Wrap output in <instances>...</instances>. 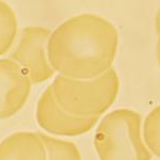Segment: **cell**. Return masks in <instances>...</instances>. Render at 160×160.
Segmentation results:
<instances>
[{
    "label": "cell",
    "mask_w": 160,
    "mask_h": 160,
    "mask_svg": "<svg viewBox=\"0 0 160 160\" xmlns=\"http://www.w3.org/2000/svg\"><path fill=\"white\" fill-rule=\"evenodd\" d=\"M118 47V32L95 14L69 18L51 32L48 60L55 72L74 79H92L111 68Z\"/></svg>",
    "instance_id": "6da1fadb"
},
{
    "label": "cell",
    "mask_w": 160,
    "mask_h": 160,
    "mask_svg": "<svg viewBox=\"0 0 160 160\" xmlns=\"http://www.w3.org/2000/svg\"><path fill=\"white\" fill-rule=\"evenodd\" d=\"M50 87L57 104L66 113L78 118H100L117 99L120 78L113 68L92 79L58 75Z\"/></svg>",
    "instance_id": "7a4b0ae2"
},
{
    "label": "cell",
    "mask_w": 160,
    "mask_h": 160,
    "mask_svg": "<svg viewBox=\"0 0 160 160\" xmlns=\"http://www.w3.org/2000/svg\"><path fill=\"white\" fill-rule=\"evenodd\" d=\"M142 118L129 109H118L102 118L94 137L100 160H152L141 135Z\"/></svg>",
    "instance_id": "3957f363"
},
{
    "label": "cell",
    "mask_w": 160,
    "mask_h": 160,
    "mask_svg": "<svg viewBox=\"0 0 160 160\" xmlns=\"http://www.w3.org/2000/svg\"><path fill=\"white\" fill-rule=\"evenodd\" d=\"M51 31L44 27L25 28L17 45L10 53L14 61L26 72L32 84L42 83L53 76L55 69L48 60V42Z\"/></svg>",
    "instance_id": "277c9868"
},
{
    "label": "cell",
    "mask_w": 160,
    "mask_h": 160,
    "mask_svg": "<svg viewBox=\"0 0 160 160\" xmlns=\"http://www.w3.org/2000/svg\"><path fill=\"white\" fill-rule=\"evenodd\" d=\"M98 120L99 118H78L66 113L57 104L50 86L38 102L37 121L40 127L57 136H81L93 129Z\"/></svg>",
    "instance_id": "5b68a950"
},
{
    "label": "cell",
    "mask_w": 160,
    "mask_h": 160,
    "mask_svg": "<svg viewBox=\"0 0 160 160\" xmlns=\"http://www.w3.org/2000/svg\"><path fill=\"white\" fill-rule=\"evenodd\" d=\"M31 86L30 78L18 64L0 59V120L11 118L24 108Z\"/></svg>",
    "instance_id": "8992f818"
},
{
    "label": "cell",
    "mask_w": 160,
    "mask_h": 160,
    "mask_svg": "<svg viewBox=\"0 0 160 160\" xmlns=\"http://www.w3.org/2000/svg\"><path fill=\"white\" fill-rule=\"evenodd\" d=\"M0 160H47L38 132L13 133L0 143Z\"/></svg>",
    "instance_id": "52a82bcc"
},
{
    "label": "cell",
    "mask_w": 160,
    "mask_h": 160,
    "mask_svg": "<svg viewBox=\"0 0 160 160\" xmlns=\"http://www.w3.org/2000/svg\"><path fill=\"white\" fill-rule=\"evenodd\" d=\"M16 15L12 8L3 1H0V56L9 51L14 44L17 34Z\"/></svg>",
    "instance_id": "ba28073f"
},
{
    "label": "cell",
    "mask_w": 160,
    "mask_h": 160,
    "mask_svg": "<svg viewBox=\"0 0 160 160\" xmlns=\"http://www.w3.org/2000/svg\"><path fill=\"white\" fill-rule=\"evenodd\" d=\"M46 149L47 160H81L79 149L73 142L56 139L38 132Z\"/></svg>",
    "instance_id": "9c48e42d"
},
{
    "label": "cell",
    "mask_w": 160,
    "mask_h": 160,
    "mask_svg": "<svg viewBox=\"0 0 160 160\" xmlns=\"http://www.w3.org/2000/svg\"><path fill=\"white\" fill-rule=\"evenodd\" d=\"M143 137L146 148L160 159V106L146 117L143 125Z\"/></svg>",
    "instance_id": "30bf717a"
},
{
    "label": "cell",
    "mask_w": 160,
    "mask_h": 160,
    "mask_svg": "<svg viewBox=\"0 0 160 160\" xmlns=\"http://www.w3.org/2000/svg\"><path fill=\"white\" fill-rule=\"evenodd\" d=\"M155 27H156V32L157 34L160 32V7L157 11V14H156V19H155Z\"/></svg>",
    "instance_id": "8fae6325"
},
{
    "label": "cell",
    "mask_w": 160,
    "mask_h": 160,
    "mask_svg": "<svg viewBox=\"0 0 160 160\" xmlns=\"http://www.w3.org/2000/svg\"><path fill=\"white\" fill-rule=\"evenodd\" d=\"M158 43H157V51H158V52H160V32L158 33Z\"/></svg>",
    "instance_id": "7c38bea8"
},
{
    "label": "cell",
    "mask_w": 160,
    "mask_h": 160,
    "mask_svg": "<svg viewBox=\"0 0 160 160\" xmlns=\"http://www.w3.org/2000/svg\"><path fill=\"white\" fill-rule=\"evenodd\" d=\"M157 59H158V63L160 65V52H158V51H157Z\"/></svg>",
    "instance_id": "4fadbf2b"
}]
</instances>
